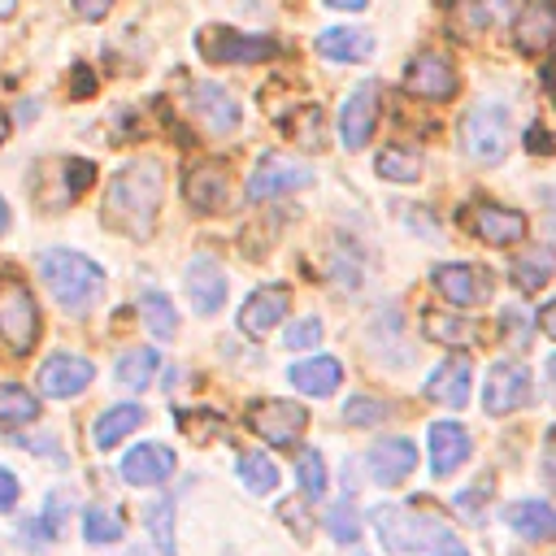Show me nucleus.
<instances>
[{
	"instance_id": "48",
	"label": "nucleus",
	"mask_w": 556,
	"mask_h": 556,
	"mask_svg": "<svg viewBox=\"0 0 556 556\" xmlns=\"http://www.w3.org/2000/svg\"><path fill=\"white\" fill-rule=\"evenodd\" d=\"M17 491H22L17 478H13L9 469H0V508H13V504H17Z\"/></svg>"
},
{
	"instance_id": "38",
	"label": "nucleus",
	"mask_w": 556,
	"mask_h": 556,
	"mask_svg": "<svg viewBox=\"0 0 556 556\" xmlns=\"http://www.w3.org/2000/svg\"><path fill=\"white\" fill-rule=\"evenodd\" d=\"M295 473H300V495L304 500H321V491H326V460L313 447H304L295 456Z\"/></svg>"
},
{
	"instance_id": "23",
	"label": "nucleus",
	"mask_w": 556,
	"mask_h": 556,
	"mask_svg": "<svg viewBox=\"0 0 556 556\" xmlns=\"http://www.w3.org/2000/svg\"><path fill=\"white\" fill-rule=\"evenodd\" d=\"M182 195H187V204L191 208H222L226 204V195H230V182H226V174H222V165H191V174L182 178Z\"/></svg>"
},
{
	"instance_id": "2",
	"label": "nucleus",
	"mask_w": 556,
	"mask_h": 556,
	"mask_svg": "<svg viewBox=\"0 0 556 556\" xmlns=\"http://www.w3.org/2000/svg\"><path fill=\"white\" fill-rule=\"evenodd\" d=\"M35 269H39L43 287L56 295V304L65 313H87L104 295V269L96 261H87L83 252L48 248V252L35 256Z\"/></svg>"
},
{
	"instance_id": "37",
	"label": "nucleus",
	"mask_w": 556,
	"mask_h": 556,
	"mask_svg": "<svg viewBox=\"0 0 556 556\" xmlns=\"http://www.w3.org/2000/svg\"><path fill=\"white\" fill-rule=\"evenodd\" d=\"M122 530H126V526H122L117 508L96 504V508H87V517H83V534H87V543H117Z\"/></svg>"
},
{
	"instance_id": "31",
	"label": "nucleus",
	"mask_w": 556,
	"mask_h": 556,
	"mask_svg": "<svg viewBox=\"0 0 556 556\" xmlns=\"http://www.w3.org/2000/svg\"><path fill=\"white\" fill-rule=\"evenodd\" d=\"M374 169L382 178H391V182H417L421 169H426V161L417 152H408V148H382L378 161H374Z\"/></svg>"
},
{
	"instance_id": "7",
	"label": "nucleus",
	"mask_w": 556,
	"mask_h": 556,
	"mask_svg": "<svg viewBox=\"0 0 556 556\" xmlns=\"http://www.w3.org/2000/svg\"><path fill=\"white\" fill-rule=\"evenodd\" d=\"M378 83H361L348 91L343 109H339V135H343V148L348 152H361L369 139H374V126H378Z\"/></svg>"
},
{
	"instance_id": "33",
	"label": "nucleus",
	"mask_w": 556,
	"mask_h": 556,
	"mask_svg": "<svg viewBox=\"0 0 556 556\" xmlns=\"http://www.w3.org/2000/svg\"><path fill=\"white\" fill-rule=\"evenodd\" d=\"M139 313H143L148 330L161 334V339H169L178 330V313H174L169 295H161V291H139Z\"/></svg>"
},
{
	"instance_id": "30",
	"label": "nucleus",
	"mask_w": 556,
	"mask_h": 556,
	"mask_svg": "<svg viewBox=\"0 0 556 556\" xmlns=\"http://www.w3.org/2000/svg\"><path fill=\"white\" fill-rule=\"evenodd\" d=\"M421 330H426L430 343H443V348H460V343L473 339V321H465L456 313H426Z\"/></svg>"
},
{
	"instance_id": "6",
	"label": "nucleus",
	"mask_w": 556,
	"mask_h": 556,
	"mask_svg": "<svg viewBox=\"0 0 556 556\" xmlns=\"http://www.w3.org/2000/svg\"><path fill=\"white\" fill-rule=\"evenodd\" d=\"M195 48L208 65H239V61H269L278 52L274 39H256V35H239L226 26H204L195 35Z\"/></svg>"
},
{
	"instance_id": "26",
	"label": "nucleus",
	"mask_w": 556,
	"mask_h": 556,
	"mask_svg": "<svg viewBox=\"0 0 556 556\" xmlns=\"http://www.w3.org/2000/svg\"><path fill=\"white\" fill-rule=\"evenodd\" d=\"M317 52L330 61H365L374 52V35L361 26H330L317 35Z\"/></svg>"
},
{
	"instance_id": "4",
	"label": "nucleus",
	"mask_w": 556,
	"mask_h": 556,
	"mask_svg": "<svg viewBox=\"0 0 556 556\" xmlns=\"http://www.w3.org/2000/svg\"><path fill=\"white\" fill-rule=\"evenodd\" d=\"M460 139H465V152L482 165H500L513 148V117L504 104H473L460 122Z\"/></svg>"
},
{
	"instance_id": "50",
	"label": "nucleus",
	"mask_w": 556,
	"mask_h": 556,
	"mask_svg": "<svg viewBox=\"0 0 556 556\" xmlns=\"http://www.w3.org/2000/svg\"><path fill=\"white\" fill-rule=\"evenodd\" d=\"M526 143H530V152H552V139H547L543 126H530V139Z\"/></svg>"
},
{
	"instance_id": "12",
	"label": "nucleus",
	"mask_w": 556,
	"mask_h": 556,
	"mask_svg": "<svg viewBox=\"0 0 556 556\" xmlns=\"http://www.w3.org/2000/svg\"><path fill=\"white\" fill-rule=\"evenodd\" d=\"M287 308H291V291L287 287H256L239 308V330L252 334V339H265L287 317Z\"/></svg>"
},
{
	"instance_id": "17",
	"label": "nucleus",
	"mask_w": 556,
	"mask_h": 556,
	"mask_svg": "<svg viewBox=\"0 0 556 556\" xmlns=\"http://www.w3.org/2000/svg\"><path fill=\"white\" fill-rule=\"evenodd\" d=\"M187 295H191L195 313H204V317L226 304V274H222V265L213 256H195L187 265Z\"/></svg>"
},
{
	"instance_id": "25",
	"label": "nucleus",
	"mask_w": 556,
	"mask_h": 556,
	"mask_svg": "<svg viewBox=\"0 0 556 556\" xmlns=\"http://www.w3.org/2000/svg\"><path fill=\"white\" fill-rule=\"evenodd\" d=\"M504 517H508V526H513L521 539H530V543L556 539V508L543 504V500H521V504H513Z\"/></svg>"
},
{
	"instance_id": "21",
	"label": "nucleus",
	"mask_w": 556,
	"mask_h": 556,
	"mask_svg": "<svg viewBox=\"0 0 556 556\" xmlns=\"http://www.w3.org/2000/svg\"><path fill=\"white\" fill-rule=\"evenodd\" d=\"M174 473V452L161 447V443H139L126 452L122 460V478L135 482V486H152V482H165Z\"/></svg>"
},
{
	"instance_id": "20",
	"label": "nucleus",
	"mask_w": 556,
	"mask_h": 556,
	"mask_svg": "<svg viewBox=\"0 0 556 556\" xmlns=\"http://www.w3.org/2000/svg\"><path fill=\"white\" fill-rule=\"evenodd\" d=\"M369 473H374V482H382V486H395V482H404L408 473H413V465H417V447L408 443V439H382V443H374L369 447Z\"/></svg>"
},
{
	"instance_id": "35",
	"label": "nucleus",
	"mask_w": 556,
	"mask_h": 556,
	"mask_svg": "<svg viewBox=\"0 0 556 556\" xmlns=\"http://www.w3.org/2000/svg\"><path fill=\"white\" fill-rule=\"evenodd\" d=\"M282 130L300 148H321V109L317 104H300L291 117H282Z\"/></svg>"
},
{
	"instance_id": "47",
	"label": "nucleus",
	"mask_w": 556,
	"mask_h": 556,
	"mask_svg": "<svg viewBox=\"0 0 556 556\" xmlns=\"http://www.w3.org/2000/svg\"><path fill=\"white\" fill-rule=\"evenodd\" d=\"M74 4V13L83 17V22H100L109 9H113V0H70Z\"/></svg>"
},
{
	"instance_id": "42",
	"label": "nucleus",
	"mask_w": 556,
	"mask_h": 556,
	"mask_svg": "<svg viewBox=\"0 0 556 556\" xmlns=\"http://www.w3.org/2000/svg\"><path fill=\"white\" fill-rule=\"evenodd\" d=\"M321 343V321L317 317H304V321H295L291 330H287V348H317Z\"/></svg>"
},
{
	"instance_id": "15",
	"label": "nucleus",
	"mask_w": 556,
	"mask_h": 556,
	"mask_svg": "<svg viewBox=\"0 0 556 556\" xmlns=\"http://www.w3.org/2000/svg\"><path fill=\"white\" fill-rule=\"evenodd\" d=\"M469 230L495 248H508V243H521L526 235V217L517 208H500V204H473L469 208Z\"/></svg>"
},
{
	"instance_id": "19",
	"label": "nucleus",
	"mask_w": 556,
	"mask_h": 556,
	"mask_svg": "<svg viewBox=\"0 0 556 556\" xmlns=\"http://www.w3.org/2000/svg\"><path fill=\"white\" fill-rule=\"evenodd\" d=\"M469 460V430L456 421H434L430 426V469L439 478L456 473Z\"/></svg>"
},
{
	"instance_id": "9",
	"label": "nucleus",
	"mask_w": 556,
	"mask_h": 556,
	"mask_svg": "<svg viewBox=\"0 0 556 556\" xmlns=\"http://www.w3.org/2000/svg\"><path fill=\"white\" fill-rule=\"evenodd\" d=\"M526 400H530V374H526V365H517V361H500V365L486 369L482 408H486L491 417H504V413L521 408Z\"/></svg>"
},
{
	"instance_id": "43",
	"label": "nucleus",
	"mask_w": 556,
	"mask_h": 556,
	"mask_svg": "<svg viewBox=\"0 0 556 556\" xmlns=\"http://www.w3.org/2000/svg\"><path fill=\"white\" fill-rule=\"evenodd\" d=\"M500 13H504V0H465V17H469V26H473V30L491 26Z\"/></svg>"
},
{
	"instance_id": "39",
	"label": "nucleus",
	"mask_w": 556,
	"mask_h": 556,
	"mask_svg": "<svg viewBox=\"0 0 556 556\" xmlns=\"http://www.w3.org/2000/svg\"><path fill=\"white\" fill-rule=\"evenodd\" d=\"M326 530H330V539H339V543H356V539H361V513H356V504H352V500L334 504V508L326 513Z\"/></svg>"
},
{
	"instance_id": "54",
	"label": "nucleus",
	"mask_w": 556,
	"mask_h": 556,
	"mask_svg": "<svg viewBox=\"0 0 556 556\" xmlns=\"http://www.w3.org/2000/svg\"><path fill=\"white\" fill-rule=\"evenodd\" d=\"M4 226H9V204L0 200V230H4Z\"/></svg>"
},
{
	"instance_id": "5",
	"label": "nucleus",
	"mask_w": 556,
	"mask_h": 556,
	"mask_svg": "<svg viewBox=\"0 0 556 556\" xmlns=\"http://www.w3.org/2000/svg\"><path fill=\"white\" fill-rule=\"evenodd\" d=\"M0 339L13 356H26L39 339V304L17 278H0Z\"/></svg>"
},
{
	"instance_id": "52",
	"label": "nucleus",
	"mask_w": 556,
	"mask_h": 556,
	"mask_svg": "<svg viewBox=\"0 0 556 556\" xmlns=\"http://www.w3.org/2000/svg\"><path fill=\"white\" fill-rule=\"evenodd\" d=\"M326 4H330V9H343V13H361L369 0H326Z\"/></svg>"
},
{
	"instance_id": "49",
	"label": "nucleus",
	"mask_w": 556,
	"mask_h": 556,
	"mask_svg": "<svg viewBox=\"0 0 556 556\" xmlns=\"http://www.w3.org/2000/svg\"><path fill=\"white\" fill-rule=\"evenodd\" d=\"M543 473H547V482L556 486V426L547 430V443H543Z\"/></svg>"
},
{
	"instance_id": "55",
	"label": "nucleus",
	"mask_w": 556,
	"mask_h": 556,
	"mask_svg": "<svg viewBox=\"0 0 556 556\" xmlns=\"http://www.w3.org/2000/svg\"><path fill=\"white\" fill-rule=\"evenodd\" d=\"M4 135H9V117H4V109H0V143H4Z\"/></svg>"
},
{
	"instance_id": "27",
	"label": "nucleus",
	"mask_w": 556,
	"mask_h": 556,
	"mask_svg": "<svg viewBox=\"0 0 556 556\" xmlns=\"http://www.w3.org/2000/svg\"><path fill=\"white\" fill-rule=\"evenodd\" d=\"M552 274H556V248H552V243H530V248H521V256L513 261V282H517L521 291L547 287Z\"/></svg>"
},
{
	"instance_id": "13",
	"label": "nucleus",
	"mask_w": 556,
	"mask_h": 556,
	"mask_svg": "<svg viewBox=\"0 0 556 556\" xmlns=\"http://www.w3.org/2000/svg\"><path fill=\"white\" fill-rule=\"evenodd\" d=\"M404 87L421 100H447L456 91V70L447 56L439 52H421L408 61V74H404Z\"/></svg>"
},
{
	"instance_id": "16",
	"label": "nucleus",
	"mask_w": 556,
	"mask_h": 556,
	"mask_svg": "<svg viewBox=\"0 0 556 556\" xmlns=\"http://www.w3.org/2000/svg\"><path fill=\"white\" fill-rule=\"evenodd\" d=\"M513 35L521 52H543L556 39V0H526L513 22Z\"/></svg>"
},
{
	"instance_id": "44",
	"label": "nucleus",
	"mask_w": 556,
	"mask_h": 556,
	"mask_svg": "<svg viewBox=\"0 0 556 556\" xmlns=\"http://www.w3.org/2000/svg\"><path fill=\"white\" fill-rule=\"evenodd\" d=\"M504 326H508V343L526 348V339L534 330V317H530V308H504Z\"/></svg>"
},
{
	"instance_id": "46",
	"label": "nucleus",
	"mask_w": 556,
	"mask_h": 556,
	"mask_svg": "<svg viewBox=\"0 0 556 556\" xmlns=\"http://www.w3.org/2000/svg\"><path fill=\"white\" fill-rule=\"evenodd\" d=\"M278 517L300 534V539H308V517H304V500H282L278 504Z\"/></svg>"
},
{
	"instance_id": "56",
	"label": "nucleus",
	"mask_w": 556,
	"mask_h": 556,
	"mask_svg": "<svg viewBox=\"0 0 556 556\" xmlns=\"http://www.w3.org/2000/svg\"><path fill=\"white\" fill-rule=\"evenodd\" d=\"M13 4H17V0H0V17H9V13H13Z\"/></svg>"
},
{
	"instance_id": "11",
	"label": "nucleus",
	"mask_w": 556,
	"mask_h": 556,
	"mask_svg": "<svg viewBox=\"0 0 556 556\" xmlns=\"http://www.w3.org/2000/svg\"><path fill=\"white\" fill-rule=\"evenodd\" d=\"M91 361L87 356H70V352H56L39 365V391L52 395V400H70V395H83L87 382H91Z\"/></svg>"
},
{
	"instance_id": "24",
	"label": "nucleus",
	"mask_w": 556,
	"mask_h": 556,
	"mask_svg": "<svg viewBox=\"0 0 556 556\" xmlns=\"http://www.w3.org/2000/svg\"><path fill=\"white\" fill-rule=\"evenodd\" d=\"M291 387L295 391H304V395H330L339 382H343V365L334 361V356H313V361H300V365H291Z\"/></svg>"
},
{
	"instance_id": "10",
	"label": "nucleus",
	"mask_w": 556,
	"mask_h": 556,
	"mask_svg": "<svg viewBox=\"0 0 556 556\" xmlns=\"http://www.w3.org/2000/svg\"><path fill=\"white\" fill-rule=\"evenodd\" d=\"M308 182H313L308 165L269 152V156H261V165L248 178V200H269V195H282V191H295V187H308Z\"/></svg>"
},
{
	"instance_id": "36",
	"label": "nucleus",
	"mask_w": 556,
	"mask_h": 556,
	"mask_svg": "<svg viewBox=\"0 0 556 556\" xmlns=\"http://www.w3.org/2000/svg\"><path fill=\"white\" fill-rule=\"evenodd\" d=\"M143 521H148V534L156 539V552L174 556V504L169 500H152L143 508Z\"/></svg>"
},
{
	"instance_id": "40",
	"label": "nucleus",
	"mask_w": 556,
	"mask_h": 556,
	"mask_svg": "<svg viewBox=\"0 0 556 556\" xmlns=\"http://www.w3.org/2000/svg\"><path fill=\"white\" fill-rule=\"evenodd\" d=\"M491 500V478H478L469 491L456 495V513H465L469 526H482V504Z\"/></svg>"
},
{
	"instance_id": "8",
	"label": "nucleus",
	"mask_w": 556,
	"mask_h": 556,
	"mask_svg": "<svg viewBox=\"0 0 556 556\" xmlns=\"http://www.w3.org/2000/svg\"><path fill=\"white\" fill-rule=\"evenodd\" d=\"M248 426H252L265 443L287 447V443H295V439L304 434L308 413H304L300 404H291V400H256V404L248 408Z\"/></svg>"
},
{
	"instance_id": "59",
	"label": "nucleus",
	"mask_w": 556,
	"mask_h": 556,
	"mask_svg": "<svg viewBox=\"0 0 556 556\" xmlns=\"http://www.w3.org/2000/svg\"><path fill=\"white\" fill-rule=\"evenodd\" d=\"M135 556H139V552H135Z\"/></svg>"
},
{
	"instance_id": "41",
	"label": "nucleus",
	"mask_w": 556,
	"mask_h": 556,
	"mask_svg": "<svg viewBox=\"0 0 556 556\" xmlns=\"http://www.w3.org/2000/svg\"><path fill=\"white\" fill-rule=\"evenodd\" d=\"M343 417H348L352 426H374L378 417H387V404H378V400H365V395H352V400L343 404Z\"/></svg>"
},
{
	"instance_id": "45",
	"label": "nucleus",
	"mask_w": 556,
	"mask_h": 556,
	"mask_svg": "<svg viewBox=\"0 0 556 556\" xmlns=\"http://www.w3.org/2000/svg\"><path fill=\"white\" fill-rule=\"evenodd\" d=\"M178 426H182L191 439H208V434H222V417H217V413H208V421H195V413H182V417H178Z\"/></svg>"
},
{
	"instance_id": "18",
	"label": "nucleus",
	"mask_w": 556,
	"mask_h": 556,
	"mask_svg": "<svg viewBox=\"0 0 556 556\" xmlns=\"http://www.w3.org/2000/svg\"><path fill=\"white\" fill-rule=\"evenodd\" d=\"M434 287H439L452 304H460V308L482 304V300L491 295V278H486L482 269H473V265H439V269H434Z\"/></svg>"
},
{
	"instance_id": "53",
	"label": "nucleus",
	"mask_w": 556,
	"mask_h": 556,
	"mask_svg": "<svg viewBox=\"0 0 556 556\" xmlns=\"http://www.w3.org/2000/svg\"><path fill=\"white\" fill-rule=\"evenodd\" d=\"M434 556H469V552H465V547H460V543H452V539H443V543H439V552H434Z\"/></svg>"
},
{
	"instance_id": "32",
	"label": "nucleus",
	"mask_w": 556,
	"mask_h": 556,
	"mask_svg": "<svg viewBox=\"0 0 556 556\" xmlns=\"http://www.w3.org/2000/svg\"><path fill=\"white\" fill-rule=\"evenodd\" d=\"M235 469H239V482H243L252 495H265V491L278 486V465H274L265 452H243Z\"/></svg>"
},
{
	"instance_id": "34",
	"label": "nucleus",
	"mask_w": 556,
	"mask_h": 556,
	"mask_svg": "<svg viewBox=\"0 0 556 556\" xmlns=\"http://www.w3.org/2000/svg\"><path fill=\"white\" fill-rule=\"evenodd\" d=\"M152 369H156V352L152 348H135L117 361V387L126 391H143L152 382Z\"/></svg>"
},
{
	"instance_id": "22",
	"label": "nucleus",
	"mask_w": 556,
	"mask_h": 556,
	"mask_svg": "<svg viewBox=\"0 0 556 556\" xmlns=\"http://www.w3.org/2000/svg\"><path fill=\"white\" fill-rule=\"evenodd\" d=\"M426 395L434 404L460 408L469 400V356H447L430 378H426Z\"/></svg>"
},
{
	"instance_id": "58",
	"label": "nucleus",
	"mask_w": 556,
	"mask_h": 556,
	"mask_svg": "<svg viewBox=\"0 0 556 556\" xmlns=\"http://www.w3.org/2000/svg\"><path fill=\"white\" fill-rule=\"evenodd\" d=\"M552 91H556V74H552Z\"/></svg>"
},
{
	"instance_id": "3",
	"label": "nucleus",
	"mask_w": 556,
	"mask_h": 556,
	"mask_svg": "<svg viewBox=\"0 0 556 556\" xmlns=\"http://www.w3.org/2000/svg\"><path fill=\"white\" fill-rule=\"evenodd\" d=\"M374 530H378L387 552H417V547H434V543L452 539L447 521L430 508H417V504H378Z\"/></svg>"
},
{
	"instance_id": "14",
	"label": "nucleus",
	"mask_w": 556,
	"mask_h": 556,
	"mask_svg": "<svg viewBox=\"0 0 556 556\" xmlns=\"http://www.w3.org/2000/svg\"><path fill=\"white\" fill-rule=\"evenodd\" d=\"M191 113H195L200 126L213 130V135H226V130L239 126V104H235V96H230L226 87H217V83H195V87H191Z\"/></svg>"
},
{
	"instance_id": "28",
	"label": "nucleus",
	"mask_w": 556,
	"mask_h": 556,
	"mask_svg": "<svg viewBox=\"0 0 556 556\" xmlns=\"http://www.w3.org/2000/svg\"><path fill=\"white\" fill-rule=\"evenodd\" d=\"M139 421H143V408H139V404H113V408H104V413L96 417L91 439H96V447H113V443L126 439Z\"/></svg>"
},
{
	"instance_id": "51",
	"label": "nucleus",
	"mask_w": 556,
	"mask_h": 556,
	"mask_svg": "<svg viewBox=\"0 0 556 556\" xmlns=\"http://www.w3.org/2000/svg\"><path fill=\"white\" fill-rule=\"evenodd\" d=\"M539 326H543V330H547V334L556 339V300H552V304H547V308L539 313Z\"/></svg>"
},
{
	"instance_id": "57",
	"label": "nucleus",
	"mask_w": 556,
	"mask_h": 556,
	"mask_svg": "<svg viewBox=\"0 0 556 556\" xmlns=\"http://www.w3.org/2000/svg\"><path fill=\"white\" fill-rule=\"evenodd\" d=\"M547 378H552V387H556V356L547 361Z\"/></svg>"
},
{
	"instance_id": "1",
	"label": "nucleus",
	"mask_w": 556,
	"mask_h": 556,
	"mask_svg": "<svg viewBox=\"0 0 556 556\" xmlns=\"http://www.w3.org/2000/svg\"><path fill=\"white\" fill-rule=\"evenodd\" d=\"M161 191H165V174L156 161H135L126 169H117L104 187V226L130 235V239H148L156 226V208H161Z\"/></svg>"
},
{
	"instance_id": "29",
	"label": "nucleus",
	"mask_w": 556,
	"mask_h": 556,
	"mask_svg": "<svg viewBox=\"0 0 556 556\" xmlns=\"http://www.w3.org/2000/svg\"><path fill=\"white\" fill-rule=\"evenodd\" d=\"M35 417H39L35 391H26L22 382H0V426H26Z\"/></svg>"
}]
</instances>
